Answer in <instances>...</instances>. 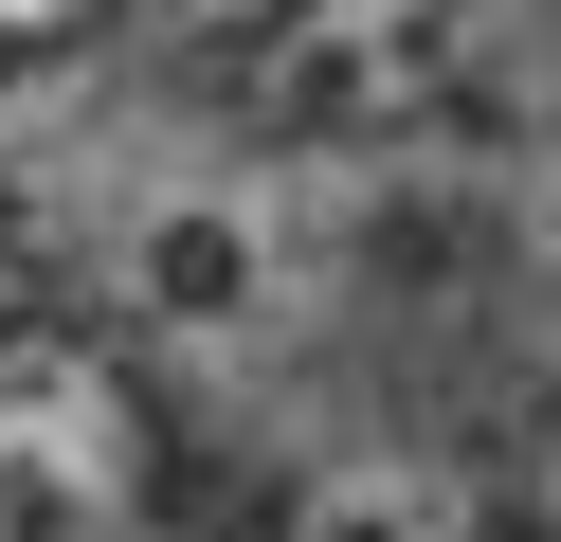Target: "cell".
Instances as JSON below:
<instances>
[{
    "label": "cell",
    "instance_id": "5b68a950",
    "mask_svg": "<svg viewBox=\"0 0 561 542\" xmlns=\"http://www.w3.org/2000/svg\"><path fill=\"white\" fill-rule=\"evenodd\" d=\"M91 19V0H0V36H73Z\"/></svg>",
    "mask_w": 561,
    "mask_h": 542
},
{
    "label": "cell",
    "instance_id": "8992f818",
    "mask_svg": "<svg viewBox=\"0 0 561 542\" xmlns=\"http://www.w3.org/2000/svg\"><path fill=\"white\" fill-rule=\"evenodd\" d=\"M182 19H308V0H182Z\"/></svg>",
    "mask_w": 561,
    "mask_h": 542
},
{
    "label": "cell",
    "instance_id": "52a82bcc",
    "mask_svg": "<svg viewBox=\"0 0 561 542\" xmlns=\"http://www.w3.org/2000/svg\"><path fill=\"white\" fill-rule=\"evenodd\" d=\"M543 235H561V145H543Z\"/></svg>",
    "mask_w": 561,
    "mask_h": 542
},
{
    "label": "cell",
    "instance_id": "ba28073f",
    "mask_svg": "<svg viewBox=\"0 0 561 542\" xmlns=\"http://www.w3.org/2000/svg\"><path fill=\"white\" fill-rule=\"evenodd\" d=\"M543 506H561V452H543Z\"/></svg>",
    "mask_w": 561,
    "mask_h": 542
},
{
    "label": "cell",
    "instance_id": "7a4b0ae2",
    "mask_svg": "<svg viewBox=\"0 0 561 542\" xmlns=\"http://www.w3.org/2000/svg\"><path fill=\"white\" fill-rule=\"evenodd\" d=\"M146 488V416L91 344H0V542H110Z\"/></svg>",
    "mask_w": 561,
    "mask_h": 542
},
{
    "label": "cell",
    "instance_id": "6da1fadb",
    "mask_svg": "<svg viewBox=\"0 0 561 542\" xmlns=\"http://www.w3.org/2000/svg\"><path fill=\"white\" fill-rule=\"evenodd\" d=\"M110 289L163 325V344H254L290 308V199L236 163H163L146 199L110 217Z\"/></svg>",
    "mask_w": 561,
    "mask_h": 542
},
{
    "label": "cell",
    "instance_id": "277c9868",
    "mask_svg": "<svg viewBox=\"0 0 561 542\" xmlns=\"http://www.w3.org/2000/svg\"><path fill=\"white\" fill-rule=\"evenodd\" d=\"M290 542H471V488L416 470V452H344L327 488L290 506Z\"/></svg>",
    "mask_w": 561,
    "mask_h": 542
},
{
    "label": "cell",
    "instance_id": "3957f363",
    "mask_svg": "<svg viewBox=\"0 0 561 542\" xmlns=\"http://www.w3.org/2000/svg\"><path fill=\"white\" fill-rule=\"evenodd\" d=\"M507 19L525 0H308L290 55H272V108H290V127H399L453 72H489Z\"/></svg>",
    "mask_w": 561,
    "mask_h": 542
}]
</instances>
